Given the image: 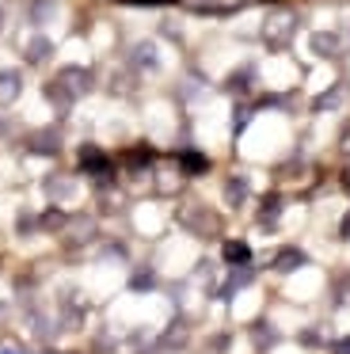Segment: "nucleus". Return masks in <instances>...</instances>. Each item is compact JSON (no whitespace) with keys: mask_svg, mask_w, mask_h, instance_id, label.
Wrapping results in <instances>:
<instances>
[{"mask_svg":"<svg viewBox=\"0 0 350 354\" xmlns=\"http://www.w3.org/2000/svg\"><path fill=\"white\" fill-rule=\"evenodd\" d=\"M19 92H23V77L15 69H0V103H15L19 100Z\"/></svg>","mask_w":350,"mask_h":354,"instance_id":"nucleus-3","label":"nucleus"},{"mask_svg":"<svg viewBox=\"0 0 350 354\" xmlns=\"http://www.w3.org/2000/svg\"><path fill=\"white\" fill-rule=\"evenodd\" d=\"M228 255H232V259H248V248H240V244H232V248H228Z\"/></svg>","mask_w":350,"mask_h":354,"instance_id":"nucleus-10","label":"nucleus"},{"mask_svg":"<svg viewBox=\"0 0 350 354\" xmlns=\"http://www.w3.org/2000/svg\"><path fill=\"white\" fill-rule=\"evenodd\" d=\"M133 65L137 69H156V46H152V42H141V46L133 50Z\"/></svg>","mask_w":350,"mask_h":354,"instance_id":"nucleus-5","label":"nucleus"},{"mask_svg":"<svg viewBox=\"0 0 350 354\" xmlns=\"http://www.w3.org/2000/svg\"><path fill=\"white\" fill-rule=\"evenodd\" d=\"M297 263H301V255H297V252H282L278 255V270H293Z\"/></svg>","mask_w":350,"mask_h":354,"instance_id":"nucleus-8","label":"nucleus"},{"mask_svg":"<svg viewBox=\"0 0 350 354\" xmlns=\"http://www.w3.org/2000/svg\"><path fill=\"white\" fill-rule=\"evenodd\" d=\"M339 145H342V153H350V126L342 130V141H339Z\"/></svg>","mask_w":350,"mask_h":354,"instance_id":"nucleus-11","label":"nucleus"},{"mask_svg":"<svg viewBox=\"0 0 350 354\" xmlns=\"http://www.w3.org/2000/svg\"><path fill=\"white\" fill-rule=\"evenodd\" d=\"M312 50H316L320 57H335L339 54V35H327V31L312 35Z\"/></svg>","mask_w":350,"mask_h":354,"instance_id":"nucleus-4","label":"nucleus"},{"mask_svg":"<svg viewBox=\"0 0 350 354\" xmlns=\"http://www.w3.org/2000/svg\"><path fill=\"white\" fill-rule=\"evenodd\" d=\"M339 354H350V343H342V346H339Z\"/></svg>","mask_w":350,"mask_h":354,"instance_id":"nucleus-12","label":"nucleus"},{"mask_svg":"<svg viewBox=\"0 0 350 354\" xmlns=\"http://www.w3.org/2000/svg\"><path fill=\"white\" fill-rule=\"evenodd\" d=\"M50 57V42L46 39H30L27 42V62H46Z\"/></svg>","mask_w":350,"mask_h":354,"instance_id":"nucleus-6","label":"nucleus"},{"mask_svg":"<svg viewBox=\"0 0 350 354\" xmlns=\"http://www.w3.org/2000/svg\"><path fill=\"white\" fill-rule=\"evenodd\" d=\"M293 31H297V16L293 12H270L266 16V24H263V39H266V46H286L289 39H293Z\"/></svg>","mask_w":350,"mask_h":354,"instance_id":"nucleus-1","label":"nucleus"},{"mask_svg":"<svg viewBox=\"0 0 350 354\" xmlns=\"http://www.w3.org/2000/svg\"><path fill=\"white\" fill-rule=\"evenodd\" d=\"M46 16H50V0H38V4H35V19L42 24Z\"/></svg>","mask_w":350,"mask_h":354,"instance_id":"nucleus-9","label":"nucleus"},{"mask_svg":"<svg viewBox=\"0 0 350 354\" xmlns=\"http://www.w3.org/2000/svg\"><path fill=\"white\" fill-rule=\"evenodd\" d=\"M243 194H248V183L243 179H228V206H240Z\"/></svg>","mask_w":350,"mask_h":354,"instance_id":"nucleus-7","label":"nucleus"},{"mask_svg":"<svg viewBox=\"0 0 350 354\" xmlns=\"http://www.w3.org/2000/svg\"><path fill=\"white\" fill-rule=\"evenodd\" d=\"M57 80H61V84H65L73 95H84V92L91 88V73H88V69H80V65H68V69H61V77H57Z\"/></svg>","mask_w":350,"mask_h":354,"instance_id":"nucleus-2","label":"nucleus"}]
</instances>
